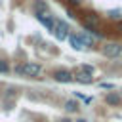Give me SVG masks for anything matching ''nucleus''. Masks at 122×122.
Wrapping results in <instances>:
<instances>
[{
    "mask_svg": "<svg viewBox=\"0 0 122 122\" xmlns=\"http://www.w3.org/2000/svg\"><path fill=\"white\" fill-rule=\"evenodd\" d=\"M118 30L122 32V19H120V23H118Z\"/></svg>",
    "mask_w": 122,
    "mask_h": 122,
    "instance_id": "nucleus-21",
    "label": "nucleus"
},
{
    "mask_svg": "<svg viewBox=\"0 0 122 122\" xmlns=\"http://www.w3.org/2000/svg\"><path fill=\"white\" fill-rule=\"evenodd\" d=\"M67 15H69V19H74V17H76L74 11H72V8H67Z\"/></svg>",
    "mask_w": 122,
    "mask_h": 122,
    "instance_id": "nucleus-17",
    "label": "nucleus"
},
{
    "mask_svg": "<svg viewBox=\"0 0 122 122\" xmlns=\"http://www.w3.org/2000/svg\"><path fill=\"white\" fill-rule=\"evenodd\" d=\"M76 71L78 72H84V74H90V76H93V65H88V63H82V65H78L76 67Z\"/></svg>",
    "mask_w": 122,
    "mask_h": 122,
    "instance_id": "nucleus-14",
    "label": "nucleus"
},
{
    "mask_svg": "<svg viewBox=\"0 0 122 122\" xmlns=\"http://www.w3.org/2000/svg\"><path fill=\"white\" fill-rule=\"evenodd\" d=\"M80 23H82V27H84V30L88 32V34H93L95 38H101L103 34L99 32V15L97 13H86L82 19H80Z\"/></svg>",
    "mask_w": 122,
    "mask_h": 122,
    "instance_id": "nucleus-2",
    "label": "nucleus"
},
{
    "mask_svg": "<svg viewBox=\"0 0 122 122\" xmlns=\"http://www.w3.org/2000/svg\"><path fill=\"white\" fill-rule=\"evenodd\" d=\"M11 72V63L6 57H0V74H10Z\"/></svg>",
    "mask_w": 122,
    "mask_h": 122,
    "instance_id": "nucleus-13",
    "label": "nucleus"
},
{
    "mask_svg": "<svg viewBox=\"0 0 122 122\" xmlns=\"http://www.w3.org/2000/svg\"><path fill=\"white\" fill-rule=\"evenodd\" d=\"M36 19H38V23L40 25H44L46 27V30H53V23H55V17L51 15V13H46V15H34Z\"/></svg>",
    "mask_w": 122,
    "mask_h": 122,
    "instance_id": "nucleus-7",
    "label": "nucleus"
},
{
    "mask_svg": "<svg viewBox=\"0 0 122 122\" xmlns=\"http://www.w3.org/2000/svg\"><path fill=\"white\" fill-rule=\"evenodd\" d=\"M99 86H101V88H105V90H112V84H109V82H101Z\"/></svg>",
    "mask_w": 122,
    "mask_h": 122,
    "instance_id": "nucleus-18",
    "label": "nucleus"
},
{
    "mask_svg": "<svg viewBox=\"0 0 122 122\" xmlns=\"http://www.w3.org/2000/svg\"><path fill=\"white\" fill-rule=\"evenodd\" d=\"M120 97H122V93H120Z\"/></svg>",
    "mask_w": 122,
    "mask_h": 122,
    "instance_id": "nucleus-22",
    "label": "nucleus"
},
{
    "mask_svg": "<svg viewBox=\"0 0 122 122\" xmlns=\"http://www.w3.org/2000/svg\"><path fill=\"white\" fill-rule=\"evenodd\" d=\"M67 40H69V46L72 48V50H76V51H84L86 48H84V44H82V40L78 38V34L76 32H71L69 36H67Z\"/></svg>",
    "mask_w": 122,
    "mask_h": 122,
    "instance_id": "nucleus-8",
    "label": "nucleus"
},
{
    "mask_svg": "<svg viewBox=\"0 0 122 122\" xmlns=\"http://www.w3.org/2000/svg\"><path fill=\"white\" fill-rule=\"evenodd\" d=\"M72 76H74V82H78V84H92L93 82V76L84 74V72H78V71H74Z\"/></svg>",
    "mask_w": 122,
    "mask_h": 122,
    "instance_id": "nucleus-11",
    "label": "nucleus"
},
{
    "mask_svg": "<svg viewBox=\"0 0 122 122\" xmlns=\"http://www.w3.org/2000/svg\"><path fill=\"white\" fill-rule=\"evenodd\" d=\"M30 10H32L34 15H46V13H51V11H50V6H48L46 0H32Z\"/></svg>",
    "mask_w": 122,
    "mask_h": 122,
    "instance_id": "nucleus-6",
    "label": "nucleus"
},
{
    "mask_svg": "<svg viewBox=\"0 0 122 122\" xmlns=\"http://www.w3.org/2000/svg\"><path fill=\"white\" fill-rule=\"evenodd\" d=\"M74 97H78V99H82L84 103H92V97H88V95H82L80 92H74Z\"/></svg>",
    "mask_w": 122,
    "mask_h": 122,
    "instance_id": "nucleus-15",
    "label": "nucleus"
},
{
    "mask_svg": "<svg viewBox=\"0 0 122 122\" xmlns=\"http://www.w3.org/2000/svg\"><path fill=\"white\" fill-rule=\"evenodd\" d=\"M51 78L59 84H71L74 82V76H72V71L69 69H53L51 71Z\"/></svg>",
    "mask_w": 122,
    "mask_h": 122,
    "instance_id": "nucleus-4",
    "label": "nucleus"
},
{
    "mask_svg": "<svg viewBox=\"0 0 122 122\" xmlns=\"http://www.w3.org/2000/svg\"><path fill=\"white\" fill-rule=\"evenodd\" d=\"M101 53H103L105 57H111V59L120 57V55H122V44H118V42H109V44H105V46L101 48Z\"/></svg>",
    "mask_w": 122,
    "mask_h": 122,
    "instance_id": "nucleus-5",
    "label": "nucleus"
},
{
    "mask_svg": "<svg viewBox=\"0 0 122 122\" xmlns=\"http://www.w3.org/2000/svg\"><path fill=\"white\" fill-rule=\"evenodd\" d=\"M59 122H72L69 116H63V118H59Z\"/></svg>",
    "mask_w": 122,
    "mask_h": 122,
    "instance_id": "nucleus-19",
    "label": "nucleus"
},
{
    "mask_svg": "<svg viewBox=\"0 0 122 122\" xmlns=\"http://www.w3.org/2000/svg\"><path fill=\"white\" fill-rule=\"evenodd\" d=\"M63 109H65L67 112H78V111H80V105H78L76 99H67V101L63 103Z\"/></svg>",
    "mask_w": 122,
    "mask_h": 122,
    "instance_id": "nucleus-12",
    "label": "nucleus"
},
{
    "mask_svg": "<svg viewBox=\"0 0 122 122\" xmlns=\"http://www.w3.org/2000/svg\"><path fill=\"white\" fill-rule=\"evenodd\" d=\"M72 122H88L86 118H76V120H72Z\"/></svg>",
    "mask_w": 122,
    "mask_h": 122,
    "instance_id": "nucleus-20",
    "label": "nucleus"
},
{
    "mask_svg": "<svg viewBox=\"0 0 122 122\" xmlns=\"http://www.w3.org/2000/svg\"><path fill=\"white\" fill-rule=\"evenodd\" d=\"M11 71L17 76H27V78H38L44 71V67L36 61H27V63H17L11 67Z\"/></svg>",
    "mask_w": 122,
    "mask_h": 122,
    "instance_id": "nucleus-1",
    "label": "nucleus"
},
{
    "mask_svg": "<svg viewBox=\"0 0 122 122\" xmlns=\"http://www.w3.org/2000/svg\"><path fill=\"white\" fill-rule=\"evenodd\" d=\"M76 34H78V38L82 40L84 48H93V46H95V38H93L92 34H88L86 30H82V32H76Z\"/></svg>",
    "mask_w": 122,
    "mask_h": 122,
    "instance_id": "nucleus-10",
    "label": "nucleus"
},
{
    "mask_svg": "<svg viewBox=\"0 0 122 122\" xmlns=\"http://www.w3.org/2000/svg\"><path fill=\"white\" fill-rule=\"evenodd\" d=\"M67 4H69L67 8H78L82 4V0H67Z\"/></svg>",
    "mask_w": 122,
    "mask_h": 122,
    "instance_id": "nucleus-16",
    "label": "nucleus"
},
{
    "mask_svg": "<svg viewBox=\"0 0 122 122\" xmlns=\"http://www.w3.org/2000/svg\"><path fill=\"white\" fill-rule=\"evenodd\" d=\"M51 34L55 36V40L63 42V40H67V36L71 34V25H69L65 19H57V17H55V23H53V30H51Z\"/></svg>",
    "mask_w": 122,
    "mask_h": 122,
    "instance_id": "nucleus-3",
    "label": "nucleus"
},
{
    "mask_svg": "<svg viewBox=\"0 0 122 122\" xmlns=\"http://www.w3.org/2000/svg\"><path fill=\"white\" fill-rule=\"evenodd\" d=\"M103 99H105V103H107V105H111V107H118V105L122 103V97H120V93H118V92H107Z\"/></svg>",
    "mask_w": 122,
    "mask_h": 122,
    "instance_id": "nucleus-9",
    "label": "nucleus"
}]
</instances>
